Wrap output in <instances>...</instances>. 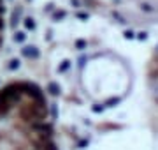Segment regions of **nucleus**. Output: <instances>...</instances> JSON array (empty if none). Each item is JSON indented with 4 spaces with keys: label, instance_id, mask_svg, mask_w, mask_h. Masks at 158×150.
<instances>
[{
    "label": "nucleus",
    "instance_id": "f257e3e1",
    "mask_svg": "<svg viewBox=\"0 0 158 150\" xmlns=\"http://www.w3.org/2000/svg\"><path fill=\"white\" fill-rule=\"evenodd\" d=\"M23 53L27 55V57H39V51H37V48H25Z\"/></svg>",
    "mask_w": 158,
    "mask_h": 150
},
{
    "label": "nucleus",
    "instance_id": "f03ea898",
    "mask_svg": "<svg viewBox=\"0 0 158 150\" xmlns=\"http://www.w3.org/2000/svg\"><path fill=\"white\" fill-rule=\"evenodd\" d=\"M49 88H51V94H58V87L55 85V83H51Z\"/></svg>",
    "mask_w": 158,
    "mask_h": 150
},
{
    "label": "nucleus",
    "instance_id": "7ed1b4c3",
    "mask_svg": "<svg viewBox=\"0 0 158 150\" xmlns=\"http://www.w3.org/2000/svg\"><path fill=\"white\" fill-rule=\"evenodd\" d=\"M27 27L28 29H34V20H27Z\"/></svg>",
    "mask_w": 158,
    "mask_h": 150
},
{
    "label": "nucleus",
    "instance_id": "20e7f679",
    "mask_svg": "<svg viewBox=\"0 0 158 150\" xmlns=\"http://www.w3.org/2000/svg\"><path fill=\"white\" fill-rule=\"evenodd\" d=\"M23 39H25V35H23V34H16V41H19V42H21Z\"/></svg>",
    "mask_w": 158,
    "mask_h": 150
},
{
    "label": "nucleus",
    "instance_id": "39448f33",
    "mask_svg": "<svg viewBox=\"0 0 158 150\" xmlns=\"http://www.w3.org/2000/svg\"><path fill=\"white\" fill-rule=\"evenodd\" d=\"M142 9H144V11H153L151 6H148V4H144V6H142Z\"/></svg>",
    "mask_w": 158,
    "mask_h": 150
},
{
    "label": "nucleus",
    "instance_id": "423d86ee",
    "mask_svg": "<svg viewBox=\"0 0 158 150\" xmlns=\"http://www.w3.org/2000/svg\"><path fill=\"white\" fill-rule=\"evenodd\" d=\"M4 29V21H2V20H0V30Z\"/></svg>",
    "mask_w": 158,
    "mask_h": 150
}]
</instances>
